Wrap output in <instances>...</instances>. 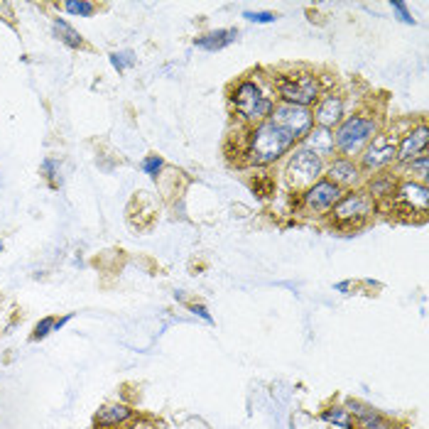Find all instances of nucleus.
Returning a JSON list of instances; mask_svg holds the SVG:
<instances>
[{"label":"nucleus","mask_w":429,"mask_h":429,"mask_svg":"<svg viewBox=\"0 0 429 429\" xmlns=\"http://www.w3.org/2000/svg\"><path fill=\"white\" fill-rule=\"evenodd\" d=\"M373 208H376V203H373L371 194H366V191H354V194L341 196V199L334 203L332 216L339 226L356 228V226H361L368 216H371Z\"/></svg>","instance_id":"nucleus-6"},{"label":"nucleus","mask_w":429,"mask_h":429,"mask_svg":"<svg viewBox=\"0 0 429 429\" xmlns=\"http://www.w3.org/2000/svg\"><path fill=\"white\" fill-rule=\"evenodd\" d=\"M52 329H57V319H52V317H47V319H42L40 324H37L35 327V334H32V339H45L49 332H52Z\"/></svg>","instance_id":"nucleus-25"},{"label":"nucleus","mask_w":429,"mask_h":429,"mask_svg":"<svg viewBox=\"0 0 429 429\" xmlns=\"http://www.w3.org/2000/svg\"><path fill=\"white\" fill-rule=\"evenodd\" d=\"M191 312H194V314H199V317L203 319V322H208V324L213 322V317L208 314V309H206V307H203V304H191Z\"/></svg>","instance_id":"nucleus-28"},{"label":"nucleus","mask_w":429,"mask_h":429,"mask_svg":"<svg viewBox=\"0 0 429 429\" xmlns=\"http://www.w3.org/2000/svg\"><path fill=\"white\" fill-rule=\"evenodd\" d=\"M231 103H233L235 113L248 123H265L275 111V98L272 91L263 84L260 79H243L231 93Z\"/></svg>","instance_id":"nucleus-2"},{"label":"nucleus","mask_w":429,"mask_h":429,"mask_svg":"<svg viewBox=\"0 0 429 429\" xmlns=\"http://www.w3.org/2000/svg\"><path fill=\"white\" fill-rule=\"evenodd\" d=\"M302 140H304V145H302V147H304V150H309L312 155H317L319 159L334 155V150H337L334 133H332V130H327V128H319V125H314V128L302 137Z\"/></svg>","instance_id":"nucleus-13"},{"label":"nucleus","mask_w":429,"mask_h":429,"mask_svg":"<svg viewBox=\"0 0 429 429\" xmlns=\"http://www.w3.org/2000/svg\"><path fill=\"white\" fill-rule=\"evenodd\" d=\"M275 89L287 106L309 108L319 98V79L312 71H295V74L275 76Z\"/></svg>","instance_id":"nucleus-3"},{"label":"nucleus","mask_w":429,"mask_h":429,"mask_svg":"<svg viewBox=\"0 0 429 429\" xmlns=\"http://www.w3.org/2000/svg\"><path fill=\"white\" fill-rule=\"evenodd\" d=\"M398 157V145H395V137L393 135H376L371 142L366 145L361 155V164L366 169H383L388 167L390 162H395Z\"/></svg>","instance_id":"nucleus-8"},{"label":"nucleus","mask_w":429,"mask_h":429,"mask_svg":"<svg viewBox=\"0 0 429 429\" xmlns=\"http://www.w3.org/2000/svg\"><path fill=\"white\" fill-rule=\"evenodd\" d=\"M243 18L250 20V23H258V25H270V23L277 20V15H275V13H250V10H245Z\"/></svg>","instance_id":"nucleus-26"},{"label":"nucleus","mask_w":429,"mask_h":429,"mask_svg":"<svg viewBox=\"0 0 429 429\" xmlns=\"http://www.w3.org/2000/svg\"><path fill=\"white\" fill-rule=\"evenodd\" d=\"M238 40V30L235 27H228V30H213V32H206V35L196 37L194 45L199 49H206V52H218V49L233 45Z\"/></svg>","instance_id":"nucleus-15"},{"label":"nucleus","mask_w":429,"mask_h":429,"mask_svg":"<svg viewBox=\"0 0 429 429\" xmlns=\"http://www.w3.org/2000/svg\"><path fill=\"white\" fill-rule=\"evenodd\" d=\"M312 115H314V123L319 125V128L332 130L334 125L341 123V115H344V101H341V96L329 93V96H324L322 101H319L317 113H312Z\"/></svg>","instance_id":"nucleus-12"},{"label":"nucleus","mask_w":429,"mask_h":429,"mask_svg":"<svg viewBox=\"0 0 429 429\" xmlns=\"http://www.w3.org/2000/svg\"><path fill=\"white\" fill-rule=\"evenodd\" d=\"M0 250H3V243H0Z\"/></svg>","instance_id":"nucleus-30"},{"label":"nucleus","mask_w":429,"mask_h":429,"mask_svg":"<svg viewBox=\"0 0 429 429\" xmlns=\"http://www.w3.org/2000/svg\"><path fill=\"white\" fill-rule=\"evenodd\" d=\"M341 199V189L337 184H332L329 179H319L309 189L304 191L302 201H304V208L307 211H314V213H322V211H329L334 208V203Z\"/></svg>","instance_id":"nucleus-9"},{"label":"nucleus","mask_w":429,"mask_h":429,"mask_svg":"<svg viewBox=\"0 0 429 429\" xmlns=\"http://www.w3.org/2000/svg\"><path fill=\"white\" fill-rule=\"evenodd\" d=\"M295 145V137L287 133L285 128H280L272 120L265 123H258L250 130L248 142H245V162L253 167H268V164L277 162L282 155H287Z\"/></svg>","instance_id":"nucleus-1"},{"label":"nucleus","mask_w":429,"mask_h":429,"mask_svg":"<svg viewBox=\"0 0 429 429\" xmlns=\"http://www.w3.org/2000/svg\"><path fill=\"white\" fill-rule=\"evenodd\" d=\"M393 189H395L393 177H378V179L371 181V194L373 196H393Z\"/></svg>","instance_id":"nucleus-20"},{"label":"nucleus","mask_w":429,"mask_h":429,"mask_svg":"<svg viewBox=\"0 0 429 429\" xmlns=\"http://www.w3.org/2000/svg\"><path fill=\"white\" fill-rule=\"evenodd\" d=\"M111 64H113V69H118V71H125L128 67H133L135 64V54L133 52H113L111 54Z\"/></svg>","instance_id":"nucleus-23"},{"label":"nucleus","mask_w":429,"mask_h":429,"mask_svg":"<svg viewBox=\"0 0 429 429\" xmlns=\"http://www.w3.org/2000/svg\"><path fill=\"white\" fill-rule=\"evenodd\" d=\"M349 407L356 412V415H359L361 429H393V427H390V422L383 420L381 415H376V412H373L371 407H363V405H359V403H349Z\"/></svg>","instance_id":"nucleus-17"},{"label":"nucleus","mask_w":429,"mask_h":429,"mask_svg":"<svg viewBox=\"0 0 429 429\" xmlns=\"http://www.w3.org/2000/svg\"><path fill=\"white\" fill-rule=\"evenodd\" d=\"M322 417H324L327 422H332V425H339V427H346V429L351 427V422H349V410H344V407H332V410H327Z\"/></svg>","instance_id":"nucleus-21"},{"label":"nucleus","mask_w":429,"mask_h":429,"mask_svg":"<svg viewBox=\"0 0 429 429\" xmlns=\"http://www.w3.org/2000/svg\"><path fill=\"white\" fill-rule=\"evenodd\" d=\"M359 177H361V169L354 159L339 157L329 164V181L337 184L339 189H344V186H354L356 181H359Z\"/></svg>","instance_id":"nucleus-14"},{"label":"nucleus","mask_w":429,"mask_h":429,"mask_svg":"<svg viewBox=\"0 0 429 429\" xmlns=\"http://www.w3.org/2000/svg\"><path fill=\"white\" fill-rule=\"evenodd\" d=\"M272 123H277L280 128H285L295 140H302L312 128H314V115H312L309 108H302V106H277L272 111Z\"/></svg>","instance_id":"nucleus-7"},{"label":"nucleus","mask_w":429,"mask_h":429,"mask_svg":"<svg viewBox=\"0 0 429 429\" xmlns=\"http://www.w3.org/2000/svg\"><path fill=\"white\" fill-rule=\"evenodd\" d=\"M378 135V125L368 115H349L339 130L334 133V142L344 155H359L366 150V145Z\"/></svg>","instance_id":"nucleus-4"},{"label":"nucleus","mask_w":429,"mask_h":429,"mask_svg":"<svg viewBox=\"0 0 429 429\" xmlns=\"http://www.w3.org/2000/svg\"><path fill=\"white\" fill-rule=\"evenodd\" d=\"M390 5H393V10L398 13V18L403 20L405 25H415V18H412V13L407 10V5L403 3V0H393Z\"/></svg>","instance_id":"nucleus-27"},{"label":"nucleus","mask_w":429,"mask_h":429,"mask_svg":"<svg viewBox=\"0 0 429 429\" xmlns=\"http://www.w3.org/2000/svg\"><path fill=\"white\" fill-rule=\"evenodd\" d=\"M292 429H295V427H292Z\"/></svg>","instance_id":"nucleus-31"},{"label":"nucleus","mask_w":429,"mask_h":429,"mask_svg":"<svg viewBox=\"0 0 429 429\" xmlns=\"http://www.w3.org/2000/svg\"><path fill=\"white\" fill-rule=\"evenodd\" d=\"M322 172H324V159L312 155L304 147L295 150L292 155H290L287 167H285L287 184L292 186L295 191H307L314 181L322 179Z\"/></svg>","instance_id":"nucleus-5"},{"label":"nucleus","mask_w":429,"mask_h":429,"mask_svg":"<svg viewBox=\"0 0 429 429\" xmlns=\"http://www.w3.org/2000/svg\"><path fill=\"white\" fill-rule=\"evenodd\" d=\"M427 145H429L427 125H417L415 130H410V133L403 137V142L398 145V157H395V159H398V162H403V164H410L415 157L425 155Z\"/></svg>","instance_id":"nucleus-11"},{"label":"nucleus","mask_w":429,"mask_h":429,"mask_svg":"<svg viewBox=\"0 0 429 429\" xmlns=\"http://www.w3.org/2000/svg\"><path fill=\"white\" fill-rule=\"evenodd\" d=\"M337 290H341V292H346V290H349V282H339V285H337Z\"/></svg>","instance_id":"nucleus-29"},{"label":"nucleus","mask_w":429,"mask_h":429,"mask_svg":"<svg viewBox=\"0 0 429 429\" xmlns=\"http://www.w3.org/2000/svg\"><path fill=\"white\" fill-rule=\"evenodd\" d=\"M407 167H410V174H415L417 179H420V184H425V179H427V167H429V157H427V152L425 155H420V157H415L412 159L410 164H407Z\"/></svg>","instance_id":"nucleus-22"},{"label":"nucleus","mask_w":429,"mask_h":429,"mask_svg":"<svg viewBox=\"0 0 429 429\" xmlns=\"http://www.w3.org/2000/svg\"><path fill=\"white\" fill-rule=\"evenodd\" d=\"M395 203L398 206L407 208L410 213H425L427 206H429V189L427 184H420V181L410 179L405 181V184L398 186V191H395Z\"/></svg>","instance_id":"nucleus-10"},{"label":"nucleus","mask_w":429,"mask_h":429,"mask_svg":"<svg viewBox=\"0 0 429 429\" xmlns=\"http://www.w3.org/2000/svg\"><path fill=\"white\" fill-rule=\"evenodd\" d=\"M130 417H133V410H130V407L108 405V407H103V410L98 412L96 422H98V427H120V425H125Z\"/></svg>","instance_id":"nucleus-16"},{"label":"nucleus","mask_w":429,"mask_h":429,"mask_svg":"<svg viewBox=\"0 0 429 429\" xmlns=\"http://www.w3.org/2000/svg\"><path fill=\"white\" fill-rule=\"evenodd\" d=\"M54 35L59 37V40L64 42V45L67 47H81L84 45V40H81V35L79 32L74 30V27H71L67 20H54Z\"/></svg>","instance_id":"nucleus-18"},{"label":"nucleus","mask_w":429,"mask_h":429,"mask_svg":"<svg viewBox=\"0 0 429 429\" xmlns=\"http://www.w3.org/2000/svg\"><path fill=\"white\" fill-rule=\"evenodd\" d=\"M62 8L71 15H79V18H91L96 13V5L89 0H67V3H62Z\"/></svg>","instance_id":"nucleus-19"},{"label":"nucleus","mask_w":429,"mask_h":429,"mask_svg":"<svg viewBox=\"0 0 429 429\" xmlns=\"http://www.w3.org/2000/svg\"><path fill=\"white\" fill-rule=\"evenodd\" d=\"M162 164H164L162 157H157V155H150V157L142 159V169H145V174H147V177H152V179L162 172Z\"/></svg>","instance_id":"nucleus-24"}]
</instances>
